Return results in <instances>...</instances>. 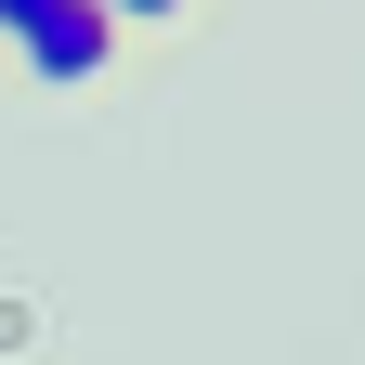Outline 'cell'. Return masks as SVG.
<instances>
[{
  "label": "cell",
  "mask_w": 365,
  "mask_h": 365,
  "mask_svg": "<svg viewBox=\"0 0 365 365\" xmlns=\"http://www.w3.org/2000/svg\"><path fill=\"white\" fill-rule=\"evenodd\" d=\"M118 53H130V26L105 14V0H39V14L14 26V66H26L39 91H105Z\"/></svg>",
  "instance_id": "obj_1"
},
{
  "label": "cell",
  "mask_w": 365,
  "mask_h": 365,
  "mask_svg": "<svg viewBox=\"0 0 365 365\" xmlns=\"http://www.w3.org/2000/svg\"><path fill=\"white\" fill-rule=\"evenodd\" d=\"M105 14H118L130 39H144V26H182V14H196V0H105Z\"/></svg>",
  "instance_id": "obj_2"
},
{
  "label": "cell",
  "mask_w": 365,
  "mask_h": 365,
  "mask_svg": "<svg viewBox=\"0 0 365 365\" xmlns=\"http://www.w3.org/2000/svg\"><path fill=\"white\" fill-rule=\"evenodd\" d=\"M26 14H39V0H0V53H14V26H26Z\"/></svg>",
  "instance_id": "obj_3"
}]
</instances>
